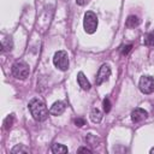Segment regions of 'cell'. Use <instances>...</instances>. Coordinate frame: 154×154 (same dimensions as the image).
I'll return each mask as SVG.
<instances>
[{"label":"cell","instance_id":"obj_1","mask_svg":"<svg viewBox=\"0 0 154 154\" xmlns=\"http://www.w3.org/2000/svg\"><path fill=\"white\" fill-rule=\"evenodd\" d=\"M28 107H29V111H30L32 118L36 122H43V120L47 119L49 111H48L46 103L41 99H37V97L31 99Z\"/></svg>","mask_w":154,"mask_h":154},{"label":"cell","instance_id":"obj_2","mask_svg":"<svg viewBox=\"0 0 154 154\" xmlns=\"http://www.w3.org/2000/svg\"><path fill=\"white\" fill-rule=\"evenodd\" d=\"M11 71H12V75L17 78V79H25L28 76H29V72H30V69H29V65L23 61V60H17L13 63L12 67H11Z\"/></svg>","mask_w":154,"mask_h":154},{"label":"cell","instance_id":"obj_3","mask_svg":"<svg viewBox=\"0 0 154 154\" xmlns=\"http://www.w3.org/2000/svg\"><path fill=\"white\" fill-rule=\"evenodd\" d=\"M83 26L87 34H94L97 29V16L93 11H88L84 14Z\"/></svg>","mask_w":154,"mask_h":154},{"label":"cell","instance_id":"obj_4","mask_svg":"<svg viewBox=\"0 0 154 154\" xmlns=\"http://www.w3.org/2000/svg\"><path fill=\"white\" fill-rule=\"evenodd\" d=\"M53 64L55 65L57 69L61 71H66L69 67V55L65 51H58L55 52L53 57Z\"/></svg>","mask_w":154,"mask_h":154},{"label":"cell","instance_id":"obj_5","mask_svg":"<svg viewBox=\"0 0 154 154\" xmlns=\"http://www.w3.org/2000/svg\"><path fill=\"white\" fill-rule=\"evenodd\" d=\"M138 88L143 94H152L154 91V78L150 76H142L138 82Z\"/></svg>","mask_w":154,"mask_h":154},{"label":"cell","instance_id":"obj_6","mask_svg":"<svg viewBox=\"0 0 154 154\" xmlns=\"http://www.w3.org/2000/svg\"><path fill=\"white\" fill-rule=\"evenodd\" d=\"M111 76V69L107 64H103L101 65V67L99 69L97 73H96V78H95V83L96 85H100L102 84L103 82H106Z\"/></svg>","mask_w":154,"mask_h":154},{"label":"cell","instance_id":"obj_7","mask_svg":"<svg viewBox=\"0 0 154 154\" xmlns=\"http://www.w3.org/2000/svg\"><path fill=\"white\" fill-rule=\"evenodd\" d=\"M147 117H148V112L143 108H140V107L134 108L131 112V120L134 123H141L144 119H147Z\"/></svg>","mask_w":154,"mask_h":154},{"label":"cell","instance_id":"obj_8","mask_svg":"<svg viewBox=\"0 0 154 154\" xmlns=\"http://www.w3.org/2000/svg\"><path fill=\"white\" fill-rule=\"evenodd\" d=\"M65 107H66V106H65V103H64L63 101H55V102L51 106L49 113H51L52 116H60V114L64 113Z\"/></svg>","mask_w":154,"mask_h":154},{"label":"cell","instance_id":"obj_9","mask_svg":"<svg viewBox=\"0 0 154 154\" xmlns=\"http://www.w3.org/2000/svg\"><path fill=\"white\" fill-rule=\"evenodd\" d=\"M77 82H78L79 87H81L83 90H89L90 87H91L90 83H89V81L87 79V77L84 76L83 72H78V73H77Z\"/></svg>","mask_w":154,"mask_h":154},{"label":"cell","instance_id":"obj_10","mask_svg":"<svg viewBox=\"0 0 154 154\" xmlns=\"http://www.w3.org/2000/svg\"><path fill=\"white\" fill-rule=\"evenodd\" d=\"M13 48V41L10 36H5L2 40H1V52L5 53V52H8Z\"/></svg>","mask_w":154,"mask_h":154},{"label":"cell","instance_id":"obj_11","mask_svg":"<svg viewBox=\"0 0 154 154\" xmlns=\"http://www.w3.org/2000/svg\"><path fill=\"white\" fill-rule=\"evenodd\" d=\"M138 24H140V19H138V17L135 16V14H130V16L126 18V20H125V26H126V28H130V29L137 26Z\"/></svg>","mask_w":154,"mask_h":154},{"label":"cell","instance_id":"obj_12","mask_svg":"<svg viewBox=\"0 0 154 154\" xmlns=\"http://www.w3.org/2000/svg\"><path fill=\"white\" fill-rule=\"evenodd\" d=\"M102 112L99 109V108H93L91 112H90V119L91 122L94 123H100L102 120Z\"/></svg>","mask_w":154,"mask_h":154},{"label":"cell","instance_id":"obj_13","mask_svg":"<svg viewBox=\"0 0 154 154\" xmlns=\"http://www.w3.org/2000/svg\"><path fill=\"white\" fill-rule=\"evenodd\" d=\"M52 152L54 154H65L69 152L67 147H65L64 144H60V143H54L52 146Z\"/></svg>","mask_w":154,"mask_h":154},{"label":"cell","instance_id":"obj_14","mask_svg":"<svg viewBox=\"0 0 154 154\" xmlns=\"http://www.w3.org/2000/svg\"><path fill=\"white\" fill-rule=\"evenodd\" d=\"M11 152H12L13 154H17V153H29V148L25 147L24 144H17V146H14V147L12 148Z\"/></svg>","mask_w":154,"mask_h":154},{"label":"cell","instance_id":"obj_15","mask_svg":"<svg viewBox=\"0 0 154 154\" xmlns=\"http://www.w3.org/2000/svg\"><path fill=\"white\" fill-rule=\"evenodd\" d=\"M13 122H14V117H13V114L7 116V117L5 118V120H4V129H5V130H8V129L13 125Z\"/></svg>","mask_w":154,"mask_h":154},{"label":"cell","instance_id":"obj_16","mask_svg":"<svg viewBox=\"0 0 154 154\" xmlns=\"http://www.w3.org/2000/svg\"><path fill=\"white\" fill-rule=\"evenodd\" d=\"M144 45L146 46H154V31L149 32L144 37Z\"/></svg>","mask_w":154,"mask_h":154},{"label":"cell","instance_id":"obj_17","mask_svg":"<svg viewBox=\"0 0 154 154\" xmlns=\"http://www.w3.org/2000/svg\"><path fill=\"white\" fill-rule=\"evenodd\" d=\"M85 140H87V142H88L89 144H91V146H97V143H99V140H97L94 135H91V134H89Z\"/></svg>","mask_w":154,"mask_h":154},{"label":"cell","instance_id":"obj_18","mask_svg":"<svg viewBox=\"0 0 154 154\" xmlns=\"http://www.w3.org/2000/svg\"><path fill=\"white\" fill-rule=\"evenodd\" d=\"M131 48H132V45H123L122 47H120V53H122V55H126V54H129V52L131 51Z\"/></svg>","mask_w":154,"mask_h":154},{"label":"cell","instance_id":"obj_19","mask_svg":"<svg viewBox=\"0 0 154 154\" xmlns=\"http://www.w3.org/2000/svg\"><path fill=\"white\" fill-rule=\"evenodd\" d=\"M102 106H103V111H105L106 113H108V112L111 111V101H109V99H108V97H106V99L103 100Z\"/></svg>","mask_w":154,"mask_h":154},{"label":"cell","instance_id":"obj_20","mask_svg":"<svg viewBox=\"0 0 154 154\" xmlns=\"http://www.w3.org/2000/svg\"><path fill=\"white\" fill-rule=\"evenodd\" d=\"M75 124L77 125V126H83V125H85V120L83 119V118H76L75 119Z\"/></svg>","mask_w":154,"mask_h":154},{"label":"cell","instance_id":"obj_21","mask_svg":"<svg viewBox=\"0 0 154 154\" xmlns=\"http://www.w3.org/2000/svg\"><path fill=\"white\" fill-rule=\"evenodd\" d=\"M77 152L78 153H91V150L89 148H87V147H81V148H78Z\"/></svg>","mask_w":154,"mask_h":154},{"label":"cell","instance_id":"obj_22","mask_svg":"<svg viewBox=\"0 0 154 154\" xmlns=\"http://www.w3.org/2000/svg\"><path fill=\"white\" fill-rule=\"evenodd\" d=\"M90 0H76V4L77 5H79V6H83V5H85V4H88Z\"/></svg>","mask_w":154,"mask_h":154},{"label":"cell","instance_id":"obj_23","mask_svg":"<svg viewBox=\"0 0 154 154\" xmlns=\"http://www.w3.org/2000/svg\"><path fill=\"white\" fill-rule=\"evenodd\" d=\"M150 153H152V154L154 153V148H152V149H150Z\"/></svg>","mask_w":154,"mask_h":154}]
</instances>
